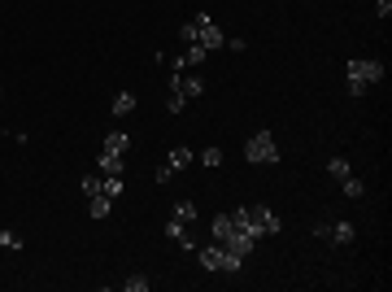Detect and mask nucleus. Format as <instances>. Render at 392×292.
<instances>
[{
    "instance_id": "26",
    "label": "nucleus",
    "mask_w": 392,
    "mask_h": 292,
    "mask_svg": "<svg viewBox=\"0 0 392 292\" xmlns=\"http://www.w3.org/2000/svg\"><path fill=\"white\" fill-rule=\"evenodd\" d=\"M179 40L183 44H196V27H192V22H183V27H179Z\"/></svg>"
},
{
    "instance_id": "15",
    "label": "nucleus",
    "mask_w": 392,
    "mask_h": 292,
    "mask_svg": "<svg viewBox=\"0 0 392 292\" xmlns=\"http://www.w3.org/2000/svg\"><path fill=\"white\" fill-rule=\"evenodd\" d=\"M109 109L118 114V118H127V114H131V109H135V96H131V92H118V96H114V105H109Z\"/></svg>"
},
{
    "instance_id": "1",
    "label": "nucleus",
    "mask_w": 392,
    "mask_h": 292,
    "mask_svg": "<svg viewBox=\"0 0 392 292\" xmlns=\"http://www.w3.org/2000/svg\"><path fill=\"white\" fill-rule=\"evenodd\" d=\"M209 236L218 240V244H227L231 253H240V258H248V253L257 249V236H253V231H244V227H240V218H235V209H227V214H218V218H213V223H209Z\"/></svg>"
},
{
    "instance_id": "27",
    "label": "nucleus",
    "mask_w": 392,
    "mask_h": 292,
    "mask_svg": "<svg viewBox=\"0 0 392 292\" xmlns=\"http://www.w3.org/2000/svg\"><path fill=\"white\" fill-rule=\"evenodd\" d=\"M166 109H170V114H183L187 101H183V96H170V101H166Z\"/></svg>"
},
{
    "instance_id": "3",
    "label": "nucleus",
    "mask_w": 392,
    "mask_h": 292,
    "mask_svg": "<svg viewBox=\"0 0 392 292\" xmlns=\"http://www.w3.org/2000/svg\"><path fill=\"white\" fill-rule=\"evenodd\" d=\"M196 262L205 266V271H218V275H240L244 271V258L240 253H231L227 244H196Z\"/></svg>"
},
{
    "instance_id": "19",
    "label": "nucleus",
    "mask_w": 392,
    "mask_h": 292,
    "mask_svg": "<svg viewBox=\"0 0 392 292\" xmlns=\"http://www.w3.org/2000/svg\"><path fill=\"white\" fill-rule=\"evenodd\" d=\"M327 174H331V179L340 183L344 174H353V170H349V161H344V157H331V161H327Z\"/></svg>"
},
{
    "instance_id": "24",
    "label": "nucleus",
    "mask_w": 392,
    "mask_h": 292,
    "mask_svg": "<svg viewBox=\"0 0 392 292\" xmlns=\"http://www.w3.org/2000/svg\"><path fill=\"white\" fill-rule=\"evenodd\" d=\"M314 240H331V223H327V218H318V223H314Z\"/></svg>"
},
{
    "instance_id": "23",
    "label": "nucleus",
    "mask_w": 392,
    "mask_h": 292,
    "mask_svg": "<svg viewBox=\"0 0 392 292\" xmlns=\"http://www.w3.org/2000/svg\"><path fill=\"white\" fill-rule=\"evenodd\" d=\"M79 188H83V196H96V192H105V188H101V174H88V179H83Z\"/></svg>"
},
{
    "instance_id": "14",
    "label": "nucleus",
    "mask_w": 392,
    "mask_h": 292,
    "mask_svg": "<svg viewBox=\"0 0 392 292\" xmlns=\"http://www.w3.org/2000/svg\"><path fill=\"white\" fill-rule=\"evenodd\" d=\"M101 188H105L109 201H118V196H122V174H101Z\"/></svg>"
},
{
    "instance_id": "21",
    "label": "nucleus",
    "mask_w": 392,
    "mask_h": 292,
    "mask_svg": "<svg viewBox=\"0 0 392 292\" xmlns=\"http://www.w3.org/2000/svg\"><path fill=\"white\" fill-rule=\"evenodd\" d=\"M122 292H148V279L144 275H131V279H122Z\"/></svg>"
},
{
    "instance_id": "25",
    "label": "nucleus",
    "mask_w": 392,
    "mask_h": 292,
    "mask_svg": "<svg viewBox=\"0 0 392 292\" xmlns=\"http://www.w3.org/2000/svg\"><path fill=\"white\" fill-rule=\"evenodd\" d=\"M153 179H157V183H170V179H174V170H170V166H166V161H161V166L153 170Z\"/></svg>"
},
{
    "instance_id": "5",
    "label": "nucleus",
    "mask_w": 392,
    "mask_h": 292,
    "mask_svg": "<svg viewBox=\"0 0 392 292\" xmlns=\"http://www.w3.org/2000/svg\"><path fill=\"white\" fill-rule=\"evenodd\" d=\"M244 161H253V166H279V140L270 131H257L244 144Z\"/></svg>"
},
{
    "instance_id": "12",
    "label": "nucleus",
    "mask_w": 392,
    "mask_h": 292,
    "mask_svg": "<svg viewBox=\"0 0 392 292\" xmlns=\"http://www.w3.org/2000/svg\"><path fill=\"white\" fill-rule=\"evenodd\" d=\"M340 192L349 196V201H358V196H366V183L358 179V174H344V179H340Z\"/></svg>"
},
{
    "instance_id": "6",
    "label": "nucleus",
    "mask_w": 392,
    "mask_h": 292,
    "mask_svg": "<svg viewBox=\"0 0 392 292\" xmlns=\"http://www.w3.org/2000/svg\"><path fill=\"white\" fill-rule=\"evenodd\" d=\"M187 22L196 27V44H200L205 53H213V49H222V44H227V35H222V27H218V22H213L209 14H192Z\"/></svg>"
},
{
    "instance_id": "2",
    "label": "nucleus",
    "mask_w": 392,
    "mask_h": 292,
    "mask_svg": "<svg viewBox=\"0 0 392 292\" xmlns=\"http://www.w3.org/2000/svg\"><path fill=\"white\" fill-rule=\"evenodd\" d=\"M344 83H349V96H366L375 83H384V62H375V57H349Z\"/></svg>"
},
{
    "instance_id": "16",
    "label": "nucleus",
    "mask_w": 392,
    "mask_h": 292,
    "mask_svg": "<svg viewBox=\"0 0 392 292\" xmlns=\"http://www.w3.org/2000/svg\"><path fill=\"white\" fill-rule=\"evenodd\" d=\"M353 236H358L353 223H331V240H336V244H353Z\"/></svg>"
},
{
    "instance_id": "10",
    "label": "nucleus",
    "mask_w": 392,
    "mask_h": 292,
    "mask_svg": "<svg viewBox=\"0 0 392 292\" xmlns=\"http://www.w3.org/2000/svg\"><path fill=\"white\" fill-rule=\"evenodd\" d=\"M192 161H196L192 148H187V144H174L170 157H166V166H170V170H183V166H192Z\"/></svg>"
},
{
    "instance_id": "28",
    "label": "nucleus",
    "mask_w": 392,
    "mask_h": 292,
    "mask_svg": "<svg viewBox=\"0 0 392 292\" xmlns=\"http://www.w3.org/2000/svg\"><path fill=\"white\" fill-rule=\"evenodd\" d=\"M375 14H379V18H388V14H392V0H375Z\"/></svg>"
},
{
    "instance_id": "9",
    "label": "nucleus",
    "mask_w": 392,
    "mask_h": 292,
    "mask_svg": "<svg viewBox=\"0 0 392 292\" xmlns=\"http://www.w3.org/2000/svg\"><path fill=\"white\" fill-rule=\"evenodd\" d=\"M96 166H101V174H122L127 170V153H109V148H101Z\"/></svg>"
},
{
    "instance_id": "13",
    "label": "nucleus",
    "mask_w": 392,
    "mask_h": 292,
    "mask_svg": "<svg viewBox=\"0 0 392 292\" xmlns=\"http://www.w3.org/2000/svg\"><path fill=\"white\" fill-rule=\"evenodd\" d=\"M105 148H109V153H127V148H131V135H127V131H109V135H105Z\"/></svg>"
},
{
    "instance_id": "7",
    "label": "nucleus",
    "mask_w": 392,
    "mask_h": 292,
    "mask_svg": "<svg viewBox=\"0 0 392 292\" xmlns=\"http://www.w3.org/2000/svg\"><path fill=\"white\" fill-rule=\"evenodd\" d=\"M170 96H183V101L205 96V79L192 75V70H179V75H170Z\"/></svg>"
},
{
    "instance_id": "20",
    "label": "nucleus",
    "mask_w": 392,
    "mask_h": 292,
    "mask_svg": "<svg viewBox=\"0 0 392 292\" xmlns=\"http://www.w3.org/2000/svg\"><path fill=\"white\" fill-rule=\"evenodd\" d=\"M200 166H209V170H213V166H222V148H213V144H209L205 153H200Z\"/></svg>"
},
{
    "instance_id": "17",
    "label": "nucleus",
    "mask_w": 392,
    "mask_h": 292,
    "mask_svg": "<svg viewBox=\"0 0 392 292\" xmlns=\"http://www.w3.org/2000/svg\"><path fill=\"white\" fill-rule=\"evenodd\" d=\"M183 62H187V70H192V66H205V62H209V53H205V49H200V44H187V53H183Z\"/></svg>"
},
{
    "instance_id": "22",
    "label": "nucleus",
    "mask_w": 392,
    "mask_h": 292,
    "mask_svg": "<svg viewBox=\"0 0 392 292\" xmlns=\"http://www.w3.org/2000/svg\"><path fill=\"white\" fill-rule=\"evenodd\" d=\"M0 249H27L18 231H0Z\"/></svg>"
},
{
    "instance_id": "11",
    "label": "nucleus",
    "mask_w": 392,
    "mask_h": 292,
    "mask_svg": "<svg viewBox=\"0 0 392 292\" xmlns=\"http://www.w3.org/2000/svg\"><path fill=\"white\" fill-rule=\"evenodd\" d=\"M109 209H114V201H109V196H105V192L88 196V214L96 218V223H101V218H109Z\"/></svg>"
},
{
    "instance_id": "8",
    "label": "nucleus",
    "mask_w": 392,
    "mask_h": 292,
    "mask_svg": "<svg viewBox=\"0 0 392 292\" xmlns=\"http://www.w3.org/2000/svg\"><path fill=\"white\" fill-rule=\"evenodd\" d=\"M166 236H170L174 244H179V249H187V253H196V236H192V223H179V218H170V223H166Z\"/></svg>"
},
{
    "instance_id": "4",
    "label": "nucleus",
    "mask_w": 392,
    "mask_h": 292,
    "mask_svg": "<svg viewBox=\"0 0 392 292\" xmlns=\"http://www.w3.org/2000/svg\"><path fill=\"white\" fill-rule=\"evenodd\" d=\"M235 218H240V227L244 231H253V236L261 240V236H279V214L275 209H266V205H240L235 209Z\"/></svg>"
},
{
    "instance_id": "18",
    "label": "nucleus",
    "mask_w": 392,
    "mask_h": 292,
    "mask_svg": "<svg viewBox=\"0 0 392 292\" xmlns=\"http://www.w3.org/2000/svg\"><path fill=\"white\" fill-rule=\"evenodd\" d=\"M170 218H179V223H196V205H192V201H179Z\"/></svg>"
}]
</instances>
